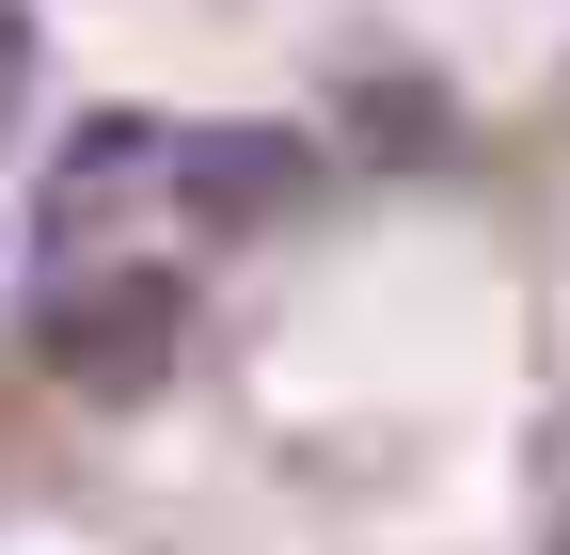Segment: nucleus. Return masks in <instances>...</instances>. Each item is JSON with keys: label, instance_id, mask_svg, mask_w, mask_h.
<instances>
[{"label": "nucleus", "instance_id": "obj_3", "mask_svg": "<svg viewBox=\"0 0 570 555\" xmlns=\"http://www.w3.org/2000/svg\"><path fill=\"white\" fill-rule=\"evenodd\" d=\"M302 191H317V144H302V127H269V111L175 127V223H190V238H254V223H285Z\"/></svg>", "mask_w": 570, "mask_h": 555}, {"label": "nucleus", "instance_id": "obj_4", "mask_svg": "<svg viewBox=\"0 0 570 555\" xmlns=\"http://www.w3.org/2000/svg\"><path fill=\"white\" fill-rule=\"evenodd\" d=\"M539 555H570V508H554V539H539Z\"/></svg>", "mask_w": 570, "mask_h": 555}, {"label": "nucleus", "instance_id": "obj_1", "mask_svg": "<svg viewBox=\"0 0 570 555\" xmlns=\"http://www.w3.org/2000/svg\"><path fill=\"white\" fill-rule=\"evenodd\" d=\"M175 350H190V286H175L159 254L48 270V302H32V366H48L63 397H96V412L159 397V381H175Z\"/></svg>", "mask_w": 570, "mask_h": 555}, {"label": "nucleus", "instance_id": "obj_2", "mask_svg": "<svg viewBox=\"0 0 570 555\" xmlns=\"http://www.w3.org/2000/svg\"><path fill=\"white\" fill-rule=\"evenodd\" d=\"M175 223V111H80L32 175V254L48 270H111Z\"/></svg>", "mask_w": 570, "mask_h": 555}]
</instances>
